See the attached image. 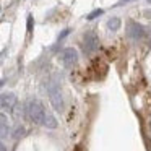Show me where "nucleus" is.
I'll return each mask as SVG.
<instances>
[{"label": "nucleus", "mask_w": 151, "mask_h": 151, "mask_svg": "<svg viewBox=\"0 0 151 151\" xmlns=\"http://www.w3.org/2000/svg\"><path fill=\"white\" fill-rule=\"evenodd\" d=\"M24 112H26V117L31 122L42 125L44 115H46V109H44V106L37 99H29L26 102V106H24Z\"/></svg>", "instance_id": "f257e3e1"}, {"label": "nucleus", "mask_w": 151, "mask_h": 151, "mask_svg": "<svg viewBox=\"0 0 151 151\" xmlns=\"http://www.w3.org/2000/svg\"><path fill=\"white\" fill-rule=\"evenodd\" d=\"M47 93H49V98H50V102H52L54 109L57 112H62L63 111V98H62V93H60V88L54 83H50L47 86Z\"/></svg>", "instance_id": "f03ea898"}, {"label": "nucleus", "mask_w": 151, "mask_h": 151, "mask_svg": "<svg viewBox=\"0 0 151 151\" xmlns=\"http://www.w3.org/2000/svg\"><path fill=\"white\" fill-rule=\"evenodd\" d=\"M98 47H99V39L93 31H89L83 36V50H85V54L91 55L98 50Z\"/></svg>", "instance_id": "7ed1b4c3"}, {"label": "nucleus", "mask_w": 151, "mask_h": 151, "mask_svg": "<svg viewBox=\"0 0 151 151\" xmlns=\"http://www.w3.org/2000/svg\"><path fill=\"white\" fill-rule=\"evenodd\" d=\"M127 34L132 39L138 41V39H143L146 33H145V28L141 24H138L137 21H128L127 23Z\"/></svg>", "instance_id": "20e7f679"}, {"label": "nucleus", "mask_w": 151, "mask_h": 151, "mask_svg": "<svg viewBox=\"0 0 151 151\" xmlns=\"http://www.w3.org/2000/svg\"><path fill=\"white\" fill-rule=\"evenodd\" d=\"M60 59H62V63L65 67H73V65H76V62H78V52H76L73 47H67V49L62 52Z\"/></svg>", "instance_id": "39448f33"}, {"label": "nucleus", "mask_w": 151, "mask_h": 151, "mask_svg": "<svg viewBox=\"0 0 151 151\" xmlns=\"http://www.w3.org/2000/svg\"><path fill=\"white\" fill-rule=\"evenodd\" d=\"M15 106H17V96L13 93H4V94H0V109L12 111Z\"/></svg>", "instance_id": "423d86ee"}, {"label": "nucleus", "mask_w": 151, "mask_h": 151, "mask_svg": "<svg viewBox=\"0 0 151 151\" xmlns=\"http://www.w3.org/2000/svg\"><path fill=\"white\" fill-rule=\"evenodd\" d=\"M42 125H44V127H47V128H55L59 124H57V119L54 117V115L50 114V112H47V111H46V115H44Z\"/></svg>", "instance_id": "0eeeda50"}, {"label": "nucleus", "mask_w": 151, "mask_h": 151, "mask_svg": "<svg viewBox=\"0 0 151 151\" xmlns=\"http://www.w3.org/2000/svg\"><path fill=\"white\" fill-rule=\"evenodd\" d=\"M120 26H122V21H120V18H117V17L111 18V20L107 21V28L111 31H119V29H120Z\"/></svg>", "instance_id": "6e6552de"}, {"label": "nucleus", "mask_w": 151, "mask_h": 151, "mask_svg": "<svg viewBox=\"0 0 151 151\" xmlns=\"http://www.w3.org/2000/svg\"><path fill=\"white\" fill-rule=\"evenodd\" d=\"M104 13V12L101 10V8H98V10H94V12H91V13L86 17V20H94V18H98V17H101V15Z\"/></svg>", "instance_id": "1a4fd4ad"}, {"label": "nucleus", "mask_w": 151, "mask_h": 151, "mask_svg": "<svg viewBox=\"0 0 151 151\" xmlns=\"http://www.w3.org/2000/svg\"><path fill=\"white\" fill-rule=\"evenodd\" d=\"M23 135H24V128L23 127H18L17 130L13 132V138H17V140H18V138H21Z\"/></svg>", "instance_id": "9d476101"}, {"label": "nucleus", "mask_w": 151, "mask_h": 151, "mask_svg": "<svg viewBox=\"0 0 151 151\" xmlns=\"http://www.w3.org/2000/svg\"><path fill=\"white\" fill-rule=\"evenodd\" d=\"M0 127H8V119L5 114H0Z\"/></svg>", "instance_id": "9b49d317"}, {"label": "nucleus", "mask_w": 151, "mask_h": 151, "mask_svg": "<svg viewBox=\"0 0 151 151\" xmlns=\"http://www.w3.org/2000/svg\"><path fill=\"white\" fill-rule=\"evenodd\" d=\"M8 137V127H0V140Z\"/></svg>", "instance_id": "f8f14e48"}, {"label": "nucleus", "mask_w": 151, "mask_h": 151, "mask_svg": "<svg viewBox=\"0 0 151 151\" xmlns=\"http://www.w3.org/2000/svg\"><path fill=\"white\" fill-rule=\"evenodd\" d=\"M28 31H29V33L33 31V17H31V15L28 17Z\"/></svg>", "instance_id": "ddd939ff"}, {"label": "nucleus", "mask_w": 151, "mask_h": 151, "mask_svg": "<svg viewBox=\"0 0 151 151\" xmlns=\"http://www.w3.org/2000/svg\"><path fill=\"white\" fill-rule=\"evenodd\" d=\"M68 33H70V29H63V31H62V34L59 36V41H60V39H63V37H65Z\"/></svg>", "instance_id": "4468645a"}, {"label": "nucleus", "mask_w": 151, "mask_h": 151, "mask_svg": "<svg viewBox=\"0 0 151 151\" xmlns=\"http://www.w3.org/2000/svg\"><path fill=\"white\" fill-rule=\"evenodd\" d=\"M0 151H7V148H5V145H4L2 140H0Z\"/></svg>", "instance_id": "2eb2a0df"}, {"label": "nucleus", "mask_w": 151, "mask_h": 151, "mask_svg": "<svg viewBox=\"0 0 151 151\" xmlns=\"http://www.w3.org/2000/svg\"><path fill=\"white\" fill-rule=\"evenodd\" d=\"M127 2H133V0H120V5L122 4H127Z\"/></svg>", "instance_id": "dca6fc26"}, {"label": "nucleus", "mask_w": 151, "mask_h": 151, "mask_svg": "<svg viewBox=\"0 0 151 151\" xmlns=\"http://www.w3.org/2000/svg\"><path fill=\"white\" fill-rule=\"evenodd\" d=\"M2 85H4V80H0V86H2Z\"/></svg>", "instance_id": "f3484780"}, {"label": "nucleus", "mask_w": 151, "mask_h": 151, "mask_svg": "<svg viewBox=\"0 0 151 151\" xmlns=\"http://www.w3.org/2000/svg\"><path fill=\"white\" fill-rule=\"evenodd\" d=\"M150 2H151V0H150Z\"/></svg>", "instance_id": "a211bd4d"}]
</instances>
